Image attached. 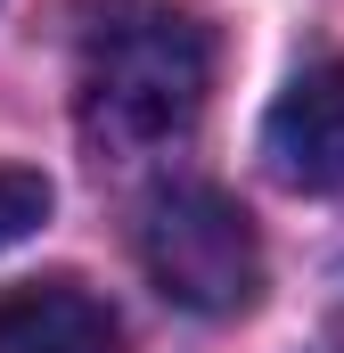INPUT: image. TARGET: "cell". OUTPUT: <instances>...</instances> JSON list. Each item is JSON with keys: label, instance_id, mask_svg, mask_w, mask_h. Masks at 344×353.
<instances>
[{"label": "cell", "instance_id": "6da1fadb", "mask_svg": "<svg viewBox=\"0 0 344 353\" xmlns=\"http://www.w3.org/2000/svg\"><path fill=\"white\" fill-rule=\"evenodd\" d=\"M213 25L180 0H98L83 25L74 107L98 148H164L205 115L213 90Z\"/></svg>", "mask_w": 344, "mask_h": 353}, {"label": "cell", "instance_id": "7a4b0ae2", "mask_svg": "<svg viewBox=\"0 0 344 353\" xmlns=\"http://www.w3.org/2000/svg\"><path fill=\"white\" fill-rule=\"evenodd\" d=\"M140 263L156 279V296L180 312H205V321H230L262 296V239L246 222L238 197L205 189V181H180L156 189L148 214H140Z\"/></svg>", "mask_w": 344, "mask_h": 353}, {"label": "cell", "instance_id": "3957f363", "mask_svg": "<svg viewBox=\"0 0 344 353\" xmlns=\"http://www.w3.org/2000/svg\"><path fill=\"white\" fill-rule=\"evenodd\" d=\"M262 165H270V181H287L303 197H336L344 189V58L303 66L270 99V115H262Z\"/></svg>", "mask_w": 344, "mask_h": 353}, {"label": "cell", "instance_id": "277c9868", "mask_svg": "<svg viewBox=\"0 0 344 353\" xmlns=\"http://www.w3.org/2000/svg\"><path fill=\"white\" fill-rule=\"evenodd\" d=\"M0 353H123V329L74 279H25L0 296Z\"/></svg>", "mask_w": 344, "mask_h": 353}, {"label": "cell", "instance_id": "5b68a950", "mask_svg": "<svg viewBox=\"0 0 344 353\" xmlns=\"http://www.w3.org/2000/svg\"><path fill=\"white\" fill-rule=\"evenodd\" d=\"M41 222H50V181L25 173V165H0V247L33 239Z\"/></svg>", "mask_w": 344, "mask_h": 353}]
</instances>
